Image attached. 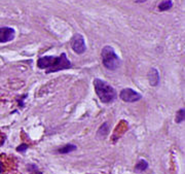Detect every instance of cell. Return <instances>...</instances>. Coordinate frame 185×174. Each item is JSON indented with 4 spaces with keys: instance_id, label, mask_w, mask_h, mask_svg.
<instances>
[{
    "instance_id": "obj_7",
    "label": "cell",
    "mask_w": 185,
    "mask_h": 174,
    "mask_svg": "<svg viewBox=\"0 0 185 174\" xmlns=\"http://www.w3.org/2000/svg\"><path fill=\"white\" fill-rule=\"evenodd\" d=\"M148 80H149L150 86H152V87H156L159 84V73L156 68H154V67L150 68L149 72H148Z\"/></svg>"
},
{
    "instance_id": "obj_10",
    "label": "cell",
    "mask_w": 185,
    "mask_h": 174,
    "mask_svg": "<svg viewBox=\"0 0 185 174\" xmlns=\"http://www.w3.org/2000/svg\"><path fill=\"white\" fill-rule=\"evenodd\" d=\"M76 148H77V147H76V145L69 143V144H66V145H64L63 147L59 148L57 151H58L59 153H72V151H76Z\"/></svg>"
},
{
    "instance_id": "obj_13",
    "label": "cell",
    "mask_w": 185,
    "mask_h": 174,
    "mask_svg": "<svg viewBox=\"0 0 185 174\" xmlns=\"http://www.w3.org/2000/svg\"><path fill=\"white\" fill-rule=\"evenodd\" d=\"M27 149H28V145L25 144V143L21 144L20 146L16 147V151H20V153H24V151H26Z\"/></svg>"
},
{
    "instance_id": "obj_16",
    "label": "cell",
    "mask_w": 185,
    "mask_h": 174,
    "mask_svg": "<svg viewBox=\"0 0 185 174\" xmlns=\"http://www.w3.org/2000/svg\"><path fill=\"white\" fill-rule=\"evenodd\" d=\"M35 174H42L41 172H39V171H35Z\"/></svg>"
},
{
    "instance_id": "obj_3",
    "label": "cell",
    "mask_w": 185,
    "mask_h": 174,
    "mask_svg": "<svg viewBox=\"0 0 185 174\" xmlns=\"http://www.w3.org/2000/svg\"><path fill=\"white\" fill-rule=\"evenodd\" d=\"M101 59L103 63L104 67L107 68L108 70H116L120 66V58L118 55L115 53L114 49L110 45H106L103 47L101 52Z\"/></svg>"
},
{
    "instance_id": "obj_12",
    "label": "cell",
    "mask_w": 185,
    "mask_h": 174,
    "mask_svg": "<svg viewBox=\"0 0 185 174\" xmlns=\"http://www.w3.org/2000/svg\"><path fill=\"white\" fill-rule=\"evenodd\" d=\"M184 119H185V109H184V107H183V108L179 109L178 112L176 113L175 121H176V123L180 124V123L184 122Z\"/></svg>"
},
{
    "instance_id": "obj_5",
    "label": "cell",
    "mask_w": 185,
    "mask_h": 174,
    "mask_svg": "<svg viewBox=\"0 0 185 174\" xmlns=\"http://www.w3.org/2000/svg\"><path fill=\"white\" fill-rule=\"evenodd\" d=\"M119 97L122 101L128 102V103H133V102L139 101L142 98V95L139 94L136 91H134L131 88H126L120 92Z\"/></svg>"
},
{
    "instance_id": "obj_15",
    "label": "cell",
    "mask_w": 185,
    "mask_h": 174,
    "mask_svg": "<svg viewBox=\"0 0 185 174\" xmlns=\"http://www.w3.org/2000/svg\"><path fill=\"white\" fill-rule=\"evenodd\" d=\"M144 1H145V0H136V2H137V3H139V2H144Z\"/></svg>"
},
{
    "instance_id": "obj_8",
    "label": "cell",
    "mask_w": 185,
    "mask_h": 174,
    "mask_svg": "<svg viewBox=\"0 0 185 174\" xmlns=\"http://www.w3.org/2000/svg\"><path fill=\"white\" fill-rule=\"evenodd\" d=\"M109 129H110V126L107 122H105L103 125H101V127L99 128L98 132H97V137L100 139H103L109 134Z\"/></svg>"
},
{
    "instance_id": "obj_6",
    "label": "cell",
    "mask_w": 185,
    "mask_h": 174,
    "mask_svg": "<svg viewBox=\"0 0 185 174\" xmlns=\"http://www.w3.org/2000/svg\"><path fill=\"white\" fill-rule=\"evenodd\" d=\"M16 36V31L12 27L0 28V43H6L12 41Z\"/></svg>"
},
{
    "instance_id": "obj_1",
    "label": "cell",
    "mask_w": 185,
    "mask_h": 174,
    "mask_svg": "<svg viewBox=\"0 0 185 174\" xmlns=\"http://www.w3.org/2000/svg\"><path fill=\"white\" fill-rule=\"evenodd\" d=\"M38 68L44 69L45 73H53L58 72L60 70L71 68V62L68 60L65 53L61 54V56L54 57V56H44L39 58L37 61Z\"/></svg>"
},
{
    "instance_id": "obj_4",
    "label": "cell",
    "mask_w": 185,
    "mask_h": 174,
    "mask_svg": "<svg viewBox=\"0 0 185 174\" xmlns=\"http://www.w3.org/2000/svg\"><path fill=\"white\" fill-rule=\"evenodd\" d=\"M71 47L74 53H76L77 55H82L87 49L85 37L79 33H76L71 40Z\"/></svg>"
},
{
    "instance_id": "obj_9",
    "label": "cell",
    "mask_w": 185,
    "mask_h": 174,
    "mask_svg": "<svg viewBox=\"0 0 185 174\" xmlns=\"http://www.w3.org/2000/svg\"><path fill=\"white\" fill-rule=\"evenodd\" d=\"M173 6V1L172 0H164L158 4V10L159 12H166L169 10Z\"/></svg>"
},
{
    "instance_id": "obj_2",
    "label": "cell",
    "mask_w": 185,
    "mask_h": 174,
    "mask_svg": "<svg viewBox=\"0 0 185 174\" xmlns=\"http://www.w3.org/2000/svg\"><path fill=\"white\" fill-rule=\"evenodd\" d=\"M94 87L96 94L98 95L101 102H103L105 104H109L112 103L116 99L117 94L114 88L109 85V84H107L106 82H104L103 79L96 78L94 80Z\"/></svg>"
},
{
    "instance_id": "obj_14",
    "label": "cell",
    "mask_w": 185,
    "mask_h": 174,
    "mask_svg": "<svg viewBox=\"0 0 185 174\" xmlns=\"http://www.w3.org/2000/svg\"><path fill=\"white\" fill-rule=\"evenodd\" d=\"M2 170H3V168H2V163L0 162V173L2 172Z\"/></svg>"
},
{
    "instance_id": "obj_11",
    "label": "cell",
    "mask_w": 185,
    "mask_h": 174,
    "mask_svg": "<svg viewBox=\"0 0 185 174\" xmlns=\"http://www.w3.org/2000/svg\"><path fill=\"white\" fill-rule=\"evenodd\" d=\"M148 168V163L147 161L145 160H140L138 163L136 164V166H135V172H137V173H140V172H143L145 171L146 169Z\"/></svg>"
}]
</instances>
